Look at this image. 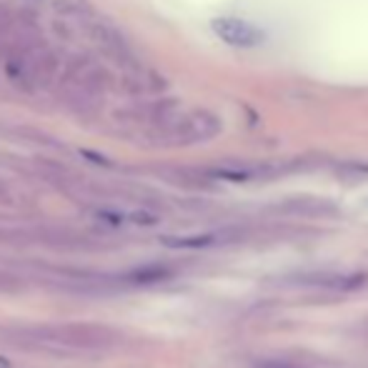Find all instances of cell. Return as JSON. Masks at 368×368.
Returning a JSON list of instances; mask_svg holds the SVG:
<instances>
[{
  "instance_id": "1",
  "label": "cell",
  "mask_w": 368,
  "mask_h": 368,
  "mask_svg": "<svg viewBox=\"0 0 368 368\" xmlns=\"http://www.w3.org/2000/svg\"><path fill=\"white\" fill-rule=\"evenodd\" d=\"M211 28L223 43L233 45V48H253L266 40V33L261 28L251 26L248 21H240V18H216Z\"/></svg>"
},
{
  "instance_id": "2",
  "label": "cell",
  "mask_w": 368,
  "mask_h": 368,
  "mask_svg": "<svg viewBox=\"0 0 368 368\" xmlns=\"http://www.w3.org/2000/svg\"><path fill=\"white\" fill-rule=\"evenodd\" d=\"M163 245L168 248H208L221 240L218 233H193V235H166Z\"/></svg>"
},
{
  "instance_id": "3",
  "label": "cell",
  "mask_w": 368,
  "mask_h": 368,
  "mask_svg": "<svg viewBox=\"0 0 368 368\" xmlns=\"http://www.w3.org/2000/svg\"><path fill=\"white\" fill-rule=\"evenodd\" d=\"M168 276H171V271L163 266H148V268H138V271H130V281L135 283H155Z\"/></svg>"
},
{
  "instance_id": "4",
  "label": "cell",
  "mask_w": 368,
  "mask_h": 368,
  "mask_svg": "<svg viewBox=\"0 0 368 368\" xmlns=\"http://www.w3.org/2000/svg\"><path fill=\"white\" fill-rule=\"evenodd\" d=\"M253 368H299L294 363H286V361H258Z\"/></svg>"
},
{
  "instance_id": "5",
  "label": "cell",
  "mask_w": 368,
  "mask_h": 368,
  "mask_svg": "<svg viewBox=\"0 0 368 368\" xmlns=\"http://www.w3.org/2000/svg\"><path fill=\"white\" fill-rule=\"evenodd\" d=\"M0 368H13V366H11V361H8L6 356H0Z\"/></svg>"
}]
</instances>
